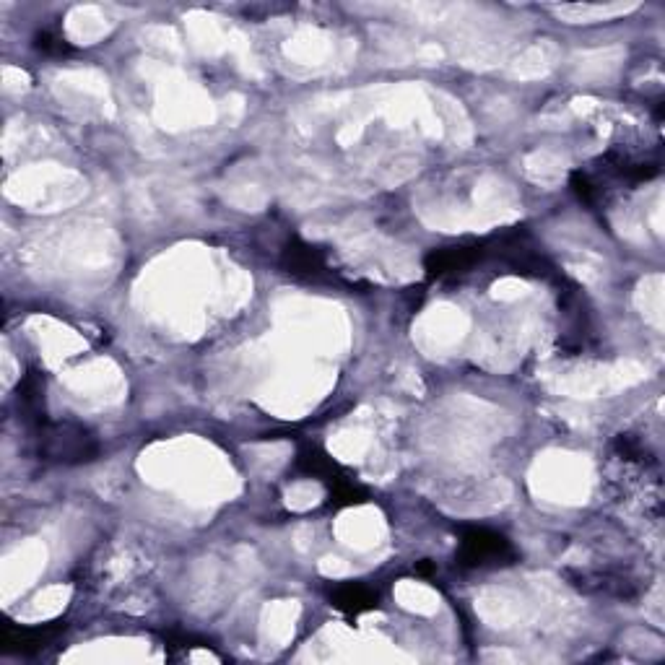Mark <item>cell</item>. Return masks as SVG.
<instances>
[{
	"label": "cell",
	"mask_w": 665,
	"mask_h": 665,
	"mask_svg": "<svg viewBox=\"0 0 665 665\" xmlns=\"http://www.w3.org/2000/svg\"><path fill=\"white\" fill-rule=\"evenodd\" d=\"M510 541L489 528H471L463 533L460 541V559L468 567H486V564H499L504 559H512Z\"/></svg>",
	"instance_id": "cell-1"
},
{
	"label": "cell",
	"mask_w": 665,
	"mask_h": 665,
	"mask_svg": "<svg viewBox=\"0 0 665 665\" xmlns=\"http://www.w3.org/2000/svg\"><path fill=\"white\" fill-rule=\"evenodd\" d=\"M333 601H336V606L343 608V611L359 614V611H367V608L375 606L377 595L369 588H362V585H343V588L336 590Z\"/></svg>",
	"instance_id": "cell-2"
}]
</instances>
